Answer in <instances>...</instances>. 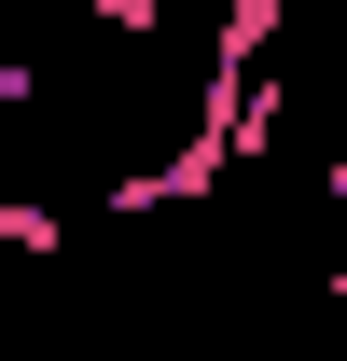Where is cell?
<instances>
[{
  "label": "cell",
  "instance_id": "obj_3",
  "mask_svg": "<svg viewBox=\"0 0 347 361\" xmlns=\"http://www.w3.org/2000/svg\"><path fill=\"white\" fill-rule=\"evenodd\" d=\"M97 28H111V42H139V28H167V0H97Z\"/></svg>",
  "mask_w": 347,
  "mask_h": 361
},
{
  "label": "cell",
  "instance_id": "obj_4",
  "mask_svg": "<svg viewBox=\"0 0 347 361\" xmlns=\"http://www.w3.org/2000/svg\"><path fill=\"white\" fill-rule=\"evenodd\" d=\"M319 292H334V306H347V264H334V278H319Z\"/></svg>",
  "mask_w": 347,
  "mask_h": 361
},
{
  "label": "cell",
  "instance_id": "obj_1",
  "mask_svg": "<svg viewBox=\"0 0 347 361\" xmlns=\"http://www.w3.org/2000/svg\"><path fill=\"white\" fill-rule=\"evenodd\" d=\"M0 250H28V264H42V250H70V223H56L42 195H0Z\"/></svg>",
  "mask_w": 347,
  "mask_h": 361
},
{
  "label": "cell",
  "instance_id": "obj_5",
  "mask_svg": "<svg viewBox=\"0 0 347 361\" xmlns=\"http://www.w3.org/2000/svg\"><path fill=\"white\" fill-rule=\"evenodd\" d=\"M319 180H334V195H347V153H334V167H319Z\"/></svg>",
  "mask_w": 347,
  "mask_h": 361
},
{
  "label": "cell",
  "instance_id": "obj_2",
  "mask_svg": "<svg viewBox=\"0 0 347 361\" xmlns=\"http://www.w3.org/2000/svg\"><path fill=\"white\" fill-rule=\"evenodd\" d=\"M14 97H42V70L14 56V0H0V111H14Z\"/></svg>",
  "mask_w": 347,
  "mask_h": 361
}]
</instances>
